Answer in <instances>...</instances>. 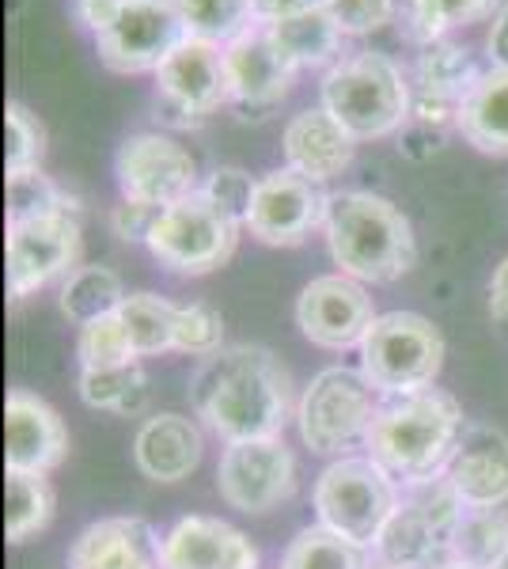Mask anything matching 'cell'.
<instances>
[{"instance_id": "obj_44", "label": "cell", "mask_w": 508, "mask_h": 569, "mask_svg": "<svg viewBox=\"0 0 508 569\" xmlns=\"http://www.w3.org/2000/svg\"><path fill=\"white\" fill-rule=\"evenodd\" d=\"M489 316L497 323H508V259H501L494 278H489Z\"/></svg>"}, {"instance_id": "obj_36", "label": "cell", "mask_w": 508, "mask_h": 569, "mask_svg": "<svg viewBox=\"0 0 508 569\" xmlns=\"http://www.w3.org/2000/svg\"><path fill=\"white\" fill-rule=\"evenodd\" d=\"M4 130H8V144H4L8 176L39 168V160L46 152V130H42L39 118H34L23 103H8L4 107Z\"/></svg>"}, {"instance_id": "obj_45", "label": "cell", "mask_w": 508, "mask_h": 569, "mask_svg": "<svg viewBox=\"0 0 508 569\" xmlns=\"http://www.w3.org/2000/svg\"><path fill=\"white\" fill-rule=\"evenodd\" d=\"M437 569H478V566H467V562H445V566H437Z\"/></svg>"}, {"instance_id": "obj_23", "label": "cell", "mask_w": 508, "mask_h": 569, "mask_svg": "<svg viewBox=\"0 0 508 569\" xmlns=\"http://www.w3.org/2000/svg\"><path fill=\"white\" fill-rule=\"evenodd\" d=\"M201 429L182 415H152L137 429L133 460L145 479L152 482H182L201 463Z\"/></svg>"}, {"instance_id": "obj_34", "label": "cell", "mask_w": 508, "mask_h": 569, "mask_svg": "<svg viewBox=\"0 0 508 569\" xmlns=\"http://www.w3.org/2000/svg\"><path fill=\"white\" fill-rule=\"evenodd\" d=\"M72 209H77L72 198L53 179H46L39 168L8 176V224L50 213H72Z\"/></svg>"}, {"instance_id": "obj_4", "label": "cell", "mask_w": 508, "mask_h": 569, "mask_svg": "<svg viewBox=\"0 0 508 569\" xmlns=\"http://www.w3.org/2000/svg\"><path fill=\"white\" fill-rule=\"evenodd\" d=\"M322 110L338 118L357 141H380L410 122V84L387 53L360 50L322 77Z\"/></svg>"}, {"instance_id": "obj_14", "label": "cell", "mask_w": 508, "mask_h": 569, "mask_svg": "<svg viewBox=\"0 0 508 569\" xmlns=\"http://www.w3.org/2000/svg\"><path fill=\"white\" fill-rule=\"evenodd\" d=\"M114 176L126 201L168 209L198 194V163L168 133H133L114 156Z\"/></svg>"}, {"instance_id": "obj_31", "label": "cell", "mask_w": 508, "mask_h": 569, "mask_svg": "<svg viewBox=\"0 0 508 569\" xmlns=\"http://www.w3.org/2000/svg\"><path fill=\"white\" fill-rule=\"evenodd\" d=\"M508 555V517L501 509H467L451 539V562L494 569Z\"/></svg>"}, {"instance_id": "obj_22", "label": "cell", "mask_w": 508, "mask_h": 569, "mask_svg": "<svg viewBox=\"0 0 508 569\" xmlns=\"http://www.w3.org/2000/svg\"><path fill=\"white\" fill-rule=\"evenodd\" d=\"M357 137L330 110H300L285 126V163L311 182H330L353 163Z\"/></svg>"}, {"instance_id": "obj_9", "label": "cell", "mask_w": 508, "mask_h": 569, "mask_svg": "<svg viewBox=\"0 0 508 569\" xmlns=\"http://www.w3.org/2000/svg\"><path fill=\"white\" fill-rule=\"evenodd\" d=\"M239 220H232L220 206L201 194H190L175 206L156 213V224L149 232L152 259L171 273L182 278H201V273L220 270L236 254Z\"/></svg>"}, {"instance_id": "obj_21", "label": "cell", "mask_w": 508, "mask_h": 569, "mask_svg": "<svg viewBox=\"0 0 508 569\" xmlns=\"http://www.w3.org/2000/svg\"><path fill=\"white\" fill-rule=\"evenodd\" d=\"M163 569H258V550L217 517H182L163 536Z\"/></svg>"}, {"instance_id": "obj_38", "label": "cell", "mask_w": 508, "mask_h": 569, "mask_svg": "<svg viewBox=\"0 0 508 569\" xmlns=\"http://www.w3.org/2000/svg\"><path fill=\"white\" fill-rule=\"evenodd\" d=\"M255 187H258V179L247 176L243 168H217L206 182H201V194H206L212 206L225 209L232 220L243 224L247 213H251Z\"/></svg>"}, {"instance_id": "obj_25", "label": "cell", "mask_w": 508, "mask_h": 569, "mask_svg": "<svg viewBox=\"0 0 508 569\" xmlns=\"http://www.w3.org/2000/svg\"><path fill=\"white\" fill-rule=\"evenodd\" d=\"M266 27H270L273 42L281 46V53L297 69H319V66H327V61H335L341 50V31L322 4L311 8V12L289 16V20H277Z\"/></svg>"}, {"instance_id": "obj_42", "label": "cell", "mask_w": 508, "mask_h": 569, "mask_svg": "<svg viewBox=\"0 0 508 569\" xmlns=\"http://www.w3.org/2000/svg\"><path fill=\"white\" fill-rule=\"evenodd\" d=\"M322 0H251L255 8V20L258 23H277V20H289V16H300V12H311L319 8Z\"/></svg>"}, {"instance_id": "obj_26", "label": "cell", "mask_w": 508, "mask_h": 569, "mask_svg": "<svg viewBox=\"0 0 508 569\" xmlns=\"http://www.w3.org/2000/svg\"><path fill=\"white\" fill-rule=\"evenodd\" d=\"M118 319L126 327L129 350L141 361V357L156 353H175V327H179V305L156 297V292H133L122 300Z\"/></svg>"}, {"instance_id": "obj_35", "label": "cell", "mask_w": 508, "mask_h": 569, "mask_svg": "<svg viewBox=\"0 0 508 569\" xmlns=\"http://www.w3.org/2000/svg\"><path fill=\"white\" fill-rule=\"evenodd\" d=\"M77 357H80V369H118V365L137 361L133 350H129V338H126V327H122V319H118V311L80 327Z\"/></svg>"}, {"instance_id": "obj_37", "label": "cell", "mask_w": 508, "mask_h": 569, "mask_svg": "<svg viewBox=\"0 0 508 569\" xmlns=\"http://www.w3.org/2000/svg\"><path fill=\"white\" fill-rule=\"evenodd\" d=\"M225 350V316L212 305H179V327H175V353L212 357Z\"/></svg>"}, {"instance_id": "obj_32", "label": "cell", "mask_w": 508, "mask_h": 569, "mask_svg": "<svg viewBox=\"0 0 508 569\" xmlns=\"http://www.w3.org/2000/svg\"><path fill=\"white\" fill-rule=\"evenodd\" d=\"M281 569H368V555L353 539L316 525L292 539L281 558Z\"/></svg>"}, {"instance_id": "obj_46", "label": "cell", "mask_w": 508, "mask_h": 569, "mask_svg": "<svg viewBox=\"0 0 508 569\" xmlns=\"http://www.w3.org/2000/svg\"><path fill=\"white\" fill-rule=\"evenodd\" d=\"M494 569H508V555H505V558H501V562H497Z\"/></svg>"}, {"instance_id": "obj_29", "label": "cell", "mask_w": 508, "mask_h": 569, "mask_svg": "<svg viewBox=\"0 0 508 569\" xmlns=\"http://www.w3.org/2000/svg\"><path fill=\"white\" fill-rule=\"evenodd\" d=\"M80 399L91 410H110V415H141L149 402V376L141 361L118 365V369H80Z\"/></svg>"}, {"instance_id": "obj_19", "label": "cell", "mask_w": 508, "mask_h": 569, "mask_svg": "<svg viewBox=\"0 0 508 569\" xmlns=\"http://www.w3.org/2000/svg\"><path fill=\"white\" fill-rule=\"evenodd\" d=\"M445 479L467 509L508 505V437L494 426H467Z\"/></svg>"}, {"instance_id": "obj_39", "label": "cell", "mask_w": 508, "mask_h": 569, "mask_svg": "<svg viewBox=\"0 0 508 569\" xmlns=\"http://www.w3.org/2000/svg\"><path fill=\"white\" fill-rule=\"evenodd\" d=\"M341 34H372L391 23L395 0H322Z\"/></svg>"}, {"instance_id": "obj_1", "label": "cell", "mask_w": 508, "mask_h": 569, "mask_svg": "<svg viewBox=\"0 0 508 569\" xmlns=\"http://www.w3.org/2000/svg\"><path fill=\"white\" fill-rule=\"evenodd\" d=\"M190 407L228 445L281 437L292 418L289 372L262 346H225L193 372Z\"/></svg>"}, {"instance_id": "obj_3", "label": "cell", "mask_w": 508, "mask_h": 569, "mask_svg": "<svg viewBox=\"0 0 508 569\" xmlns=\"http://www.w3.org/2000/svg\"><path fill=\"white\" fill-rule=\"evenodd\" d=\"M327 247L346 278L360 284H391L418 262V240L399 206L368 190L330 194Z\"/></svg>"}, {"instance_id": "obj_16", "label": "cell", "mask_w": 508, "mask_h": 569, "mask_svg": "<svg viewBox=\"0 0 508 569\" xmlns=\"http://www.w3.org/2000/svg\"><path fill=\"white\" fill-rule=\"evenodd\" d=\"M376 323L372 297L346 273H327L303 284L297 300V327L319 350H360L368 327Z\"/></svg>"}, {"instance_id": "obj_41", "label": "cell", "mask_w": 508, "mask_h": 569, "mask_svg": "<svg viewBox=\"0 0 508 569\" xmlns=\"http://www.w3.org/2000/svg\"><path fill=\"white\" fill-rule=\"evenodd\" d=\"M126 0H77V20L88 27L91 34H103L110 23L118 20Z\"/></svg>"}, {"instance_id": "obj_33", "label": "cell", "mask_w": 508, "mask_h": 569, "mask_svg": "<svg viewBox=\"0 0 508 569\" xmlns=\"http://www.w3.org/2000/svg\"><path fill=\"white\" fill-rule=\"evenodd\" d=\"M494 12H501V0H410V34L429 46L451 27L482 23Z\"/></svg>"}, {"instance_id": "obj_30", "label": "cell", "mask_w": 508, "mask_h": 569, "mask_svg": "<svg viewBox=\"0 0 508 569\" xmlns=\"http://www.w3.org/2000/svg\"><path fill=\"white\" fill-rule=\"evenodd\" d=\"M182 23H187V39H201L212 46H228L239 34L255 27L251 0H175Z\"/></svg>"}, {"instance_id": "obj_15", "label": "cell", "mask_w": 508, "mask_h": 569, "mask_svg": "<svg viewBox=\"0 0 508 569\" xmlns=\"http://www.w3.org/2000/svg\"><path fill=\"white\" fill-rule=\"evenodd\" d=\"M327 206L330 198L319 190V182L281 168L258 179L243 228L266 247H300L316 228L327 224Z\"/></svg>"}, {"instance_id": "obj_13", "label": "cell", "mask_w": 508, "mask_h": 569, "mask_svg": "<svg viewBox=\"0 0 508 569\" xmlns=\"http://www.w3.org/2000/svg\"><path fill=\"white\" fill-rule=\"evenodd\" d=\"M8 297L23 300L50 281L80 270V224L72 213H50L8 224Z\"/></svg>"}, {"instance_id": "obj_8", "label": "cell", "mask_w": 508, "mask_h": 569, "mask_svg": "<svg viewBox=\"0 0 508 569\" xmlns=\"http://www.w3.org/2000/svg\"><path fill=\"white\" fill-rule=\"evenodd\" d=\"M395 505H399V486L372 456H341L316 482L319 525L360 547H376Z\"/></svg>"}, {"instance_id": "obj_24", "label": "cell", "mask_w": 508, "mask_h": 569, "mask_svg": "<svg viewBox=\"0 0 508 569\" xmlns=\"http://www.w3.org/2000/svg\"><path fill=\"white\" fill-rule=\"evenodd\" d=\"M459 133L486 156H508V69L478 77L459 110Z\"/></svg>"}, {"instance_id": "obj_10", "label": "cell", "mask_w": 508, "mask_h": 569, "mask_svg": "<svg viewBox=\"0 0 508 569\" xmlns=\"http://www.w3.org/2000/svg\"><path fill=\"white\" fill-rule=\"evenodd\" d=\"M217 490L232 509L247 517L273 512L297 493V460L281 437L236 440L217 463Z\"/></svg>"}, {"instance_id": "obj_20", "label": "cell", "mask_w": 508, "mask_h": 569, "mask_svg": "<svg viewBox=\"0 0 508 569\" xmlns=\"http://www.w3.org/2000/svg\"><path fill=\"white\" fill-rule=\"evenodd\" d=\"M69 569H163V539L137 517L96 520L72 539Z\"/></svg>"}, {"instance_id": "obj_5", "label": "cell", "mask_w": 508, "mask_h": 569, "mask_svg": "<svg viewBox=\"0 0 508 569\" xmlns=\"http://www.w3.org/2000/svg\"><path fill=\"white\" fill-rule=\"evenodd\" d=\"M445 365V335L418 311H387L376 316L360 342V372L380 395H402L432 388Z\"/></svg>"}, {"instance_id": "obj_40", "label": "cell", "mask_w": 508, "mask_h": 569, "mask_svg": "<svg viewBox=\"0 0 508 569\" xmlns=\"http://www.w3.org/2000/svg\"><path fill=\"white\" fill-rule=\"evenodd\" d=\"M156 213H160V209L122 198V206H118L114 213H110V224H114L118 240H126V243H149V232H152V224H156Z\"/></svg>"}, {"instance_id": "obj_11", "label": "cell", "mask_w": 508, "mask_h": 569, "mask_svg": "<svg viewBox=\"0 0 508 569\" xmlns=\"http://www.w3.org/2000/svg\"><path fill=\"white\" fill-rule=\"evenodd\" d=\"M182 42H187V23L175 0H126L118 20L96 34L103 66L122 77L156 72Z\"/></svg>"}, {"instance_id": "obj_28", "label": "cell", "mask_w": 508, "mask_h": 569, "mask_svg": "<svg viewBox=\"0 0 508 569\" xmlns=\"http://www.w3.org/2000/svg\"><path fill=\"white\" fill-rule=\"evenodd\" d=\"M4 493H8V509H4L8 543H27L31 536H39V531L50 528L58 498H53V486L46 475L8 471Z\"/></svg>"}, {"instance_id": "obj_6", "label": "cell", "mask_w": 508, "mask_h": 569, "mask_svg": "<svg viewBox=\"0 0 508 569\" xmlns=\"http://www.w3.org/2000/svg\"><path fill=\"white\" fill-rule=\"evenodd\" d=\"M464 512L467 505L459 501V493L451 490L445 475L406 486L391 520L376 539V558L391 569L445 566L440 558L451 555V539H456Z\"/></svg>"}, {"instance_id": "obj_12", "label": "cell", "mask_w": 508, "mask_h": 569, "mask_svg": "<svg viewBox=\"0 0 508 569\" xmlns=\"http://www.w3.org/2000/svg\"><path fill=\"white\" fill-rule=\"evenodd\" d=\"M156 103L163 122L171 126H198L212 110L232 103L228 88L225 50L201 39H187L179 50L156 69Z\"/></svg>"}, {"instance_id": "obj_43", "label": "cell", "mask_w": 508, "mask_h": 569, "mask_svg": "<svg viewBox=\"0 0 508 569\" xmlns=\"http://www.w3.org/2000/svg\"><path fill=\"white\" fill-rule=\"evenodd\" d=\"M486 50H489V61H494V69H508V0L501 4V12L494 16Z\"/></svg>"}, {"instance_id": "obj_17", "label": "cell", "mask_w": 508, "mask_h": 569, "mask_svg": "<svg viewBox=\"0 0 508 569\" xmlns=\"http://www.w3.org/2000/svg\"><path fill=\"white\" fill-rule=\"evenodd\" d=\"M228 88H232V107L243 110V118H266L270 110L289 96L297 66L273 42L270 27H251L236 42L225 46Z\"/></svg>"}, {"instance_id": "obj_47", "label": "cell", "mask_w": 508, "mask_h": 569, "mask_svg": "<svg viewBox=\"0 0 508 569\" xmlns=\"http://www.w3.org/2000/svg\"><path fill=\"white\" fill-rule=\"evenodd\" d=\"M384 569H391V566H384Z\"/></svg>"}, {"instance_id": "obj_2", "label": "cell", "mask_w": 508, "mask_h": 569, "mask_svg": "<svg viewBox=\"0 0 508 569\" xmlns=\"http://www.w3.org/2000/svg\"><path fill=\"white\" fill-rule=\"evenodd\" d=\"M467 421L448 391L425 388L380 407L365 448L395 482L414 486L440 479L459 448Z\"/></svg>"}, {"instance_id": "obj_27", "label": "cell", "mask_w": 508, "mask_h": 569, "mask_svg": "<svg viewBox=\"0 0 508 569\" xmlns=\"http://www.w3.org/2000/svg\"><path fill=\"white\" fill-rule=\"evenodd\" d=\"M126 300V289H122V278L107 266H80L72 270L69 278L61 284V316L77 327H88L96 319H107L122 308Z\"/></svg>"}, {"instance_id": "obj_18", "label": "cell", "mask_w": 508, "mask_h": 569, "mask_svg": "<svg viewBox=\"0 0 508 569\" xmlns=\"http://www.w3.org/2000/svg\"><path fill=\"white\" fill-rule=\"evenodd\" d=\"M4 467L8 471L50 475L69 456V429L58 410L27 388H12L4 399Z\"/></svg>"}, {"instance_id": "obj_7", "label": "cell", "mask_w": 508, "mask_h": 569, "mask_svg": "<svg viewBox=\"0 0 508 569\" xmlns=\"http://www.w3.org/2000/svg\"><path fill=\"white\" fill-rule=\"evenodd\" d=\"M380 407V391L360 369H322L297 407L300 440L319 456H346L368 440Z\"/></svg>"}]
</instances>
